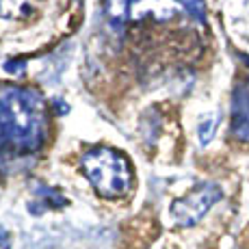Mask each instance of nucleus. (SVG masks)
Listing matches in <instances>:
<instances>
[{"mask_svg": "<svg viewBox=\"0 0 249 249\" xmlns=\"http://www.w3.org/2000/svg\"><path fill=\"white\" fill-rule=\"evenodd\" d=\"M214 128H217V117H213V115L202 122V126H199V143L202 145H208L210 143V139L214 135Z\"/></svg>", "mask_w": 249, "mask_h": 249, "instance_id": "nucleus-8", "label": "nucleus"}, {"mask_svg": "<svg viewBox=\"0 0 249 249\" xmlns=\"http://www.w3.org/2000/svg\"><path fill=\"white\" fill-rule=\"evenodd\" d=\"M221 197H223L221 186L206 182V184H199L197 189H193L191 193H186L184 197L176 199V202L169 206V217L176 226L191 228L202 221L204 214Z\"/></svg>", "mask_w": 249, "mask_h": 249, "instance_id": "nucleus-3", "label": "nucleus"}, {"mask_svg": "<svg viewBox=\"0 0 249 249\" xmlns=\"http://www.w3.org/2000/svg\"><path fill=\"white\" fill-rule=\"evenodd\" d=\"M230 135L238 141H249V80L236 85L230 113Z\"/></svg>", "mask_w": 249, "mask_h": 249, "instance_id": "nucleus-4", "label": "nucleus"}, {"mask_svg": "<svg viewBox=\"0 0 249 249\" xmlns=\"http://www.w3.org/2000/svg\"><path fill=\"white\" fill-rule=\"evenodd\" d=\"M0 249H11V236L2 226H0Z\"/></svg>", "mask_w": 249, "mask_h": 249, "instance_id": "nucleus-9", "label": "nucleus"}, {"mask_svg": "<svg viewBox=\"0 0 249 249\" xmlns=\"http://www.w3.org/2000/svg\"><path fill=\"white\" fill-rule=\"evenodd\" d=\"M35 0H0V18H18L31 13Z\"/></svg>", "mask_w": 249, "mask_h": 249, "instance_id": "nucleus-6", "label": "nucleus"}, {"mask_svg": "<svg viewBox=\"0 0 249 249\" xmlns=\"http://www.w3.org/2000/svg\"><path fill=\"white\" fill-rule=\"evenodd\" d=\"M174 2H178L184 11H189V16L193 18V20L197 22H206V2L204 0H174Z\"/></svg>", "mask_w": 249, "mask_h": 249, "instance_id": "nucleus-7", "label": "nucleus"}, {"mask_svg": "<svg viewBox=\"0 0 249 249\" xmlns=\"http://www.w3.org/2000/svg\"><path fill=\"white\" fill-rule=\"evenodd\" d=\"M80 169L87 176L95 193L107 199H119L128 195L135 184V171L128 156L119 150L98 145L80 156Z\"/></svg>", "mask_w": 249, "mask_h": 249, "instance_id": "nucleus-2", "label": "nucleus"}, {"mask_svg": "<svg viewBox=\"0 0 249 249\" xmlns=\"http://www.w3.org/2000/svg\"><path fill=\"white\" fill-rule=\"evenodd\" d=\"M35 197L37 199L33 202V206H28V208H35L37 204H41V210H46V208H63V206L68 204V199L56 189H52V186H37Z\"/></svg>", "mask_w": 249, "mask_h": 249, "instance_id": "nucleus-5", "label": "nucleus"}, {"mask_svg": "<svg viewBox=\"0 0 249 249\" xmlns=\"http://www.w3.org/2000/svg\"><path fill=\"white\" fill-rule=\"evenodd\" d=\"M48 141V104L37 89L0 87V171L37 156Z\"/></svg>", "mask_w": 249, "mask_h": 249, "instance_id": "nucleus-1", "label": "nucleus"}]
</instances>
